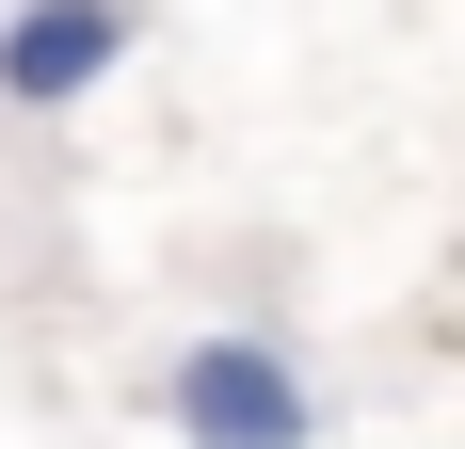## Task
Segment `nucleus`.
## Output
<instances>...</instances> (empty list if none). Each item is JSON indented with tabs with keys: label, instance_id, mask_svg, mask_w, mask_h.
Returning a JSON list of instances; mask_svg holds the SVG:
<instances>
[{
	"label": "nucleus",
	"instance_id": "obj_1",
	"mask_svg": "<svg viewBox=\"0 0 465 449\" xmlns=\"http://www.w3.org/2000/svg\"><path fill=\"white\" fill-rule=\"evenodd\" d=\"M161 417H177V449H322V385H305L257 321L193 337V354L161 369Z\"/></svg>",
	"mask_w": 465,
	"mask_h": 449
},
{
	"label": "nucleus",
	"instance_id": "obj_2",
	"mask_svg": "<svg viewBox=\"0 0 465 449\" xmlns=\"http://www.w3.org/2000/svg\"><path fill=\"white\" fill-rule=\"evenodd\" d=\"M144 48V0H16L0 16V113H81Z\"/></svg>",
	"mask_w": 465,
	"mask_h": 449
}]
</instances>
